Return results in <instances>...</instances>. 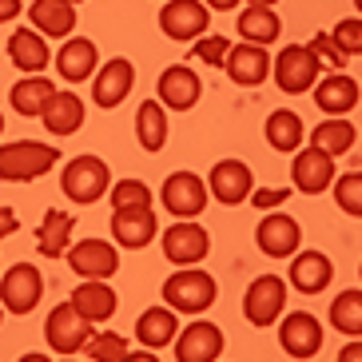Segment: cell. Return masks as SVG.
Instances as JSON below:
<instances>
[{
	"label": "cell",
	"instance_id": "6da1fadb",
	"mask_svg": "<svg viewBox=\"0 0 362 362\" xmlns=\"http://www.w3.org/2000/svg\"><path fill=\"white\" fill-rule=\"evenodd\" d=\"M60 151L40 139H12L0 144V180L4 183H33L56 168Z\"/></svg>",
	"mask_w": 362,
	"mask_h": 362
},
{
	"label": "cell",
	"instance_id": "7a4b0ae2",
	"mask_svg": "<svg viewBox=\"0 0 362 362\" xmlns=\"http://www.w3.org/2000/svg\"><path fill=\"white\" fill-rule=\"evenodd\" d=\"M215 279L199 267H180L175 275L163 283V303H168L175 315H203V310L215 303Z\"/></svg>",
	"mask_w": 362,
	"mask_h": 362
},
{
	"label": "cell",
	"instance_id": "3957f363",
	"mask_svg": "<svg viewBox=\"0 0 362 362\" xmlns=\"http://www.w3.org/2000/svg\"><path fill=\"white\" fill-rule=\"evenodd\" d=\"M107 183H112V175H107V163L100 160V156H76V160H68V168L60 171V192L72 203H80V207L96 203L100 195L107 192Z\"/></svg>",
	"mask_w": 362,
	"mask_h": 362
},
{
	"label": "cell",
	"instance_id": "277c9868",
	"mask_svg": "<svg viewBox=\"0 0 362 362\" xmlns=\"http://www.w3.org/2000/svg\"><path fill=\"white\" fill-rule=\"evenodd\" d=\"M44 295V275L36 263H12L0 275V307L8 315H33Z\"/></svg>",
	"mask_w": 362,
	"mask_h": 362
},
{
	"label": "cell",
	"instance_id": "5b68a950",
	"mask_svg": "<svg viewBox=\"0 0 362 362\" xmlns=\"http://www.w3.org/2000/svg\"><path fill=\"white\" fill-rule=\"evenodd\" d=\"M319 60L310 56L307 44H287L283 52L271 60V76H275L279 92H287V96H298V92H310L315 80H319Z\"/></svg>",
	"mask_w": 362,
	"mask_h": 362
},
{
	"label": "cell",
	"instance_id": "8992f818",
	"mask_svg": "<svg viewBox=\"0 0 362 362\" xmlns=\"http://www.w3.org/2000/svg\"><path fill=\"white\" fill-rule=\"evenodd\" d=\"M92 327L96 322H88L72 303H60L44 319V339H48V346L56 354H80L88 346V339H92Z\"/></svg>",
	"mask_w": 362,
	"mask_h": 362
},
{
	"label": "cell",
	"instance_id": "52a82bcc",
	"mask_svg": "<svg viewBox=\"0 0 362 362\" xmlns=\"http://www.w3.org/2000/svg\"><path fill=\"white\" fill-rule=\"evenodd\" d=\"M160 199L168 207V215H175V219H195V215H203L211 192H207V183L195 171H171L160 187Z\"/></svg>",
	"mask_w": 362,
	"mask_h": 362
},
{
	"label": "cell",
	"instance_id": "ba28073f",
	"mask_svg": "<svg viewBox=\"0 0 362 362\" xmlns=\"http://www.w3.org/2000/svg\"><path fill=\"white\" fill-rule=\"evenodd\" d=\"M207 24H211V8L203 4V0H163L160 8V33L168 40H199L207 33Z\"/></svg>",
	"mask_w": 362,
	"mask_h": 362
},
{
	"label": "cell",
	"instance_id": "9c48e42d",
	"mask_svg": "<svg viewBox=\"0 0 362 362\" xmlns=\"http://www.w3.org/2000/svg\"><path fill=\"white\" fill-rule=\"evenodd\" d=\"M163 259L175 267H199L211 251V235L203 223H192V219H183V223H171L163 231Z\"/></svg>",
	"mask_w": 362,
	"mask_h": 362
},
{
	"label": "cell",
	"instance_id": "30bf717a",
	"mask_svg": "<svg viewBox=\"0 0 362 362\" xmlns=\"http://www.w3.org/2000/svg\"><path fill=\"white\" fill-rule=\"evenodd\" d=\"M287 310V283L279 275H263L255 279L251 287H247V298H243V315L251 327H271V322H279V315Z\"/></svg>",
	"mask_w": 362,
	"mask_h": 362
},
{
	"label": "cell",
	"instance_id": "8fae6325",
	"mask_svg": "<svg viewBox=\"0 0 362 362\" xmlns=\"http://www.w3.org/2000/svg\"><path fill=\"white\" fill-rule=\"evenodd\" d=\"M64 259L80 279H112L119 271V251L107 243V239H80V243H68Z\"/></svg>",
	"mask_w": 362,
	"mask_h": 362
},
{
	"label": "cell",
	"instance_id": "7c38bea8",
	"mask_svg": "<svg viewBox=\"0 0 362 362\" xmlns=\"http://www.w3.org/2000/svg\"><path fill=\"white\" fill-rule=\"evenodd\" d=\"M203 96V80L195 68L187 64H171L160 72V84H156V100L171 112H192Z\"/></svg>",
	"mask_w": 362,
	"mask_h": 362
},
{
	"label": "cell",
	"instance_id": "4fadbf2b",
	"mask_svg": "<svg viewBox=\"0 0 362 362\" xmlns=\"http://www.w3.org/2000/svg\"><path fill=\"white\" fill-rule=\"evenodd\" d=\"M255 243L271 259H291L303 243V227H298V219H291L283 211H263V223L255 227Z\"/></svg>",
	"mask_w": 362,
	"mask_h": 362
},
{
	"label": "cell",
	"instance_id": "5bb4252c",
	"mask_svg": "<svg viewBox=\"0 0 362 362\" xmlns=\"http://www.w3.org/2000/svg\"><path fill=\"white\" fill-rule=\"evenodd\" d=\"M283 319V315H279ZM279 346L287 351V358H315L322 351V327L315 315L307 310H295L279 322Z\"/></svg>",
	"mask_w": 362,
	"mask_h": 362
},
{
	"label": "cell",
	"instance_id": "9a60e30c",
	"mask_svg": "<svg viewBox=\"0 0 362 362\" xmlns=\"http://www.w3.org/2000/svg\"><path fill=\"white\" fill-rule=\"evenodd\" d=\"M207 192L223 207H239V203H247V195L255 192V175H251V168L243 160H219L211 168V175H207Z\"/></svg>",
	"mask_w": 362,
	"mask_h": 362
},
{
	"label": "cell",
	"instance_id": "2e32d148",
	"mask_svg": "<svg viewBox=\"0 0 362 362\" xmlns=\"http://www.w3.org/2000/svg\"><path fill=\"white\" fill-rule=\"evenodd\" d=\"M112 235L124 251H144L160 235V219L151 207H119L112 211Z\"/></svg>",
	"mask_w": 362,
	"mask_h": 362
},
{
	"label": "cell",
	"instance_id": "e0dca14e",
	"mask_svg": "<svg viewBox=\"0 0 362 362\" xmlns=\"http://www.w3.org/2000/svg\"><path fill=\"white\" fill-rule=\"evenodd\" d=\"M223 72L239 88H259L271 76V56L259 44H231L223 56Z\"/></svg>",
	"mask_w": 362,
	"mask_h": 362
},
{
	"label": "cell",
	"instance_id": "ac0fdd59",
	"mask_svg": "<svg viewBox=\"0 0 362 362\" xmlns=\"http://www.w3.org/2000/svg\"><path fill=\"white\" fill-rule=\"evenodd\" d=\"M334 180V160L319 148H298L291 160V183L303 195H322Z\"/></svg>",
	"mask_w": 362,
	"mask_h": 362
},
{
	"label": "cell",
	"instance_id": "d6986e66",
	"mask_svg": "<svg viewBox=\"0 0 362 362\" xmlns=\"http://www.w3.org/2000/svg\"><path fill=\"white\" fill-rule=\"evenodd\" d=\"M171 342H175V358L180 362H215L223 354V330L207 319L192 322V327L180 330Z\"/></svg>",
	"mask_w": 362,
	"mask_h": 362
},
{
	"label": "cell",
	"instance_id": "ffe728a7",
	"mask_svg": "<svg viewBox=\"0 0 362 362\" xmlns=\"http://www.w3.org/2000/svg\"><path fill=\"white\" fill-rule=\"evenodd\" d=\"M132 84H136V68H132V60L116 56V60H107V64L96 68V80H92V100H96L100 107H119L124 100H128Z\"/></svg>",
	"mask_w": 362,
	"mask_h": 362
},
{
	"label": "cell",
	"instance_id": "44dd1931",
	"mask_svg": "<svg viewBox=\"0 0 362 362\" xmlns=\"http://www.w3.org/2000/svg\"><path fill=\"white\" fill-rule=\"evenodd\" d=\"M8 60L24 76H44V68L52 64V52H48V40L36 28H16L8 36Z\"/></svg>",
	"mask_w": 362,
	"mask_h": 362
},
{
	"label": "cell",
	"instance_id": "7402d4cb",
	"mask_svg": "<svg viewBox=\"0 0 362 362\" xmlns=\"http://www.w3.org/2000/svg\"><path fill=\"white\" fill-rule=\"evenodd\" d=\"M100 68V52H96V44L84 40V36H68L64 48L56 52V72L64 76L68 84H84V80H92Z\"/></svg>",
	"mask_w": 362,
	"mask_h": 362
},
{
	"label": "cell",
	"instance_id": "603a6c76",
	"mask_svg": "<svg viewBox=\"0 0 362 362\" xmlns=\"http://www.w3.org/2000/svg\"><path fill=\"white\" fill-rule=\"evenodd\" d=\"M315 104L322 116H346L358 107V84L346 72H330L327 80H315Z\"/></svg>",
	"mask_w": 362,
	"mask_h": 362
},
{
	"label": "cell",
	"instance_id": "cb8c5ba5",
	"mask_svg": "<svg viewBox=\"0 0 362 362\" xmlns=\"http://www.w3.org/2000/svg\"><path fill=\"white\" fill-rule=\"evenodd\" d=\"M334 279V263L322 251H298L291 255V287L303 295H319L322 287H330Z\"/></svg>",
	"mask_w": 362,
	"mask_h": 362
},
{
	"label": "cell",
	"instance_id": "d4e9b609",
	"mask_svg": "<svg viewBox=\"0 0 362 362\" xmlns=\"http://www.w3.org/2000/svg\"><path fill=\"white\" fill-rule=\"evenodd\" d=\"M28 21H33L36 33H44V40L48 36L68 40L76 33V4H68V0H36L28 8Z\"/></svg>",
	"mask_w": 362,
	"mask_h": 362
},
{
	"label": "cell",
	"instance_id": "484cf974",
	"mask_svg": "<svg viewBox=\"0 0 362 362\" xmlns=\"http://www.w3.org/2000/svg\"><path fill=\"white\" fill-rule=\"evenodd\" d=\"M80 315H84L88 322H104V319H112L116 315V291L107 287V279H84L80 287L72 291V298H68Z\"/></svg>",
	"mask_w": 362,
	"mask_h": 362
},
{
	"label": "cell",
	"instance_id": "4316f807",
	"mask_svg": "<svg viewBox=\"0 0 362 362\" xmlns=\"http://www.w3.org/2000/svg\"><path fill=\"white\" fill-rule=\"evenodd\" d=\"M180 334V315L163 303V307H148L136 319V339L148 346V351H163L171 346V339Z\"/></svg>",
	"mask_w": 362,
	"mask_h": 362
},
{
	"label": "cell",
	"instance_id": "83f0119b",
	"mask_svg": "<svg viewBox=\"0 0 362 362\" xmlns=\"http://www.w3.org/2000/svg\"><path fill=\"white\" fill-rule=\"evenodd\" d=\"M40 116H44V128L52 132V136H72L84 124V100L76 96V92H52Z\"/></svg>",
	"mask_w": 362,
	"mask_h": 362
},
{
	"label": "cell",
	"instance_id": "f1b7e54d",
	"mask_svg": "<svg viewBox=\"0 0 362 362\" xmlns=\"http://www.w3.org/2000/svg\"><path fill=\"white\" fill-rule=\"evenodd\" d=\"M239 36H243V44H259V48H267V44H275L279 33H283V21H279L275 8H267V4H247L243 12H239Z\"/></svg>",
	"mask_w": 362,
	"mask_h": 362
},
{
	"label": "cell",
	"instance_id": "f546056e",
	"mask_svg": "<svg viewBox=\"0 0 362 362\" xmlns=\"http://www.w3.org/2000/svg\"><path fill=\"white\" fill-rule=\"evenodd\" d=\"M354 139H358V128H354L346 116H327L319 124V128L310 132V148L327 151L330 160H339V156H346V151L354 148Z\"/></svg>",
	"mask_w": 362,
	"mask_h": 362
},
{
	"label": "cell",
	"instance_id": "4dcf8cb0",
	"mask_svg": "<svg viewBox=\"0 0 362 362\" xmlns=\"http://www.w3.org/2000/svg\"><path fill=\"white\" fill-rule=\"evenodd\" d=\"M72 215L60 211V207H48L44 211V223L36 227V247H40V255L44 259H56V255H64L68 243H72Z\"/></svg>",
	"mask_w": 362,
	"mask_h": 362
},
{
	"label": "cell",
	"instance_id": "1f68e13d",
	"mask_svg": "<svg viewBox=\"0 0 362 362\" xmlns=\"http://www.w3.org/2000/svg\"><path fill=\"white\" fill-rule=\"evenodd\" d=\"M168 107L160 104V100H144L136 112V139L144 151H163V144H168Z\"/></svg>",
	"mask_w": 362,
	"mask_h": 362
},
{
	"label": "cell",
	"instance_id": "d6a6232c",
	"mask_svg": "<svg viewBox=\"0 0 362 362\" xmlns=\"http://www.w3.org/2000/svg\"><path fill=\"white\" fill-rule=\"evenodd\" d=\"M303 119H298V112H291V107H279V112H271L267 116V124H263V136H267V144L275 151H298L303 148Z\"/></svg>",
	"mask_w": 362,
	"mask_h": 362
},
{
	"label": "cell",
	"instance_id": "836d02e7",
	"mask_svg": "<svg viewBox=\"0 0 362 362\" xmlns=\"http://www.w3.org/2000/svg\"><path fill=\"white\" fill-rule=\"evenodd\" d=\"M52 92H56V88H52V80H48V76H24L21 84H12V92H8L12 112H16V116H24V119L40 116Z\"/></svg>",
	"mask_w": 362,
	"mask_h": 362
},
{
	"label": "cell",
	"instance_id": "e575fe53",
	"mask_svg": "<svg viewBox=\"0 0 362 362\" xmlns=\"http://www.w3.org/2000/svg\"><path fill=\"white\" fill-rule=\"evenodd\" d=\"M330 327L342 330L346 339H358L362 334V291L358 287L342 291V295L330 303Z\"/></svg>",
	"mask_w": 362,
	"mask_h": 362
},
{
	"label": "cell",
	"instance_id": "d590c367",
	"mask_svg": "<svg viewBox=\"0 0 362 362\" xmlns=\"http://www.w3.org/2000/svg\"><path fill=\"white\" fill-rule=\"evenodd\" d=\"M334 203H339L342 211L358 219L362 215V171H346V175H334Z\"/></svg>",
	"mask_w": 362,
	"mask_h": 362
},
{
	"label": "cell",
	"instance_id": "8d00e7d4",
	"mask_svg": "<svg viewBox=\"0 0 362 362\" xmlns=\"http://www.w3.org/2000/svg\"><path fill=\"white\" fill-rule=\"evenodd\" d=\"M84 354L88 358H96V362H124L128 358V342L119 339V334H92L88 339V346H84Z\"/></svg>",
	"mask_w": 362,
	"mask_h": 362
},
{
	"label": "cell",
	"instance_id": "74e56055",
	"mask_svg": "<svg viewBox=\"0 0 362 362\" xmlns=\"http://www.w3.org/2000/svg\"><path fill=\"white\" fill-rule=\"evenodd\" d=\"M107 195H112V211H119V207H151V192L144 180H119Z\"/></svg>",
	"mask_w": 362,
	"mask_h": 362
},
{
	"label": "cell",
	"instance_id": "f35d334b",
	"mask_svg": "<svg viewBox=\"0 0 362 362\" xmlns=\"http://www.w3.org/2000/svg\"><path fill=\"white\" fill-rule=\"evenodd\" d=\"M327 36L334 40V48H339V52L346 56V60L362 52V21H358V16H346V21H339Z\"/></svg>",
	"mask_w": 362,
	"mask_h": 362
},
{
	"label": "cell",
	"instance_id": "ab89813d",
	"mask_svg": "<svg viewBox=\"0 0 362 362\" xmlns=\"http://www.w3.org/2000/svg\"><path fill=\"white\" fill-rule=\"evenodd\" d=\"M307 48H310V56L319 60V68H327V72H342V64H346V56L334 48V40H330L327 33H315Z\"/></svg>",
	"mask_w": 362,
	"mask_h": 362
},
{
	"label": "cell",
	"instance_id": "60d3db41",
	"mask_svg": "<svg viewBox=\"0 0 362 362\" xmlns=\"http://www.w3.org/2000/svg\"><path fill=\"white\" fill-rule=\"evenodd\" d=\"M227 48H231L227 36H199V40L192 44V56H195V60H203V64H211V68H223Z\"/></svg>",
	"mask_w": 362,
	"mask_h": 362
},
{
	"label": "cell",
	"instance_id": "b9f144b4",
	"mask_svg": "<svg viewBox=\"0 0 362 362\" xmlns=\"http://www.w3.org/2000/svg\"><path fill=\"white\" fill-rule=\"evenodd\" d=\"M287 187H263V192H251L247 199L255 203L259 211H271V207H279V203H287Z\"/></svg>",
	"mask_w": 362,
	"mask_h": 362
},
{
	"label": "cell",
	"instance_id": "7bdbcfd3",
	"mask_svg": "<svg viewBox=\"0 0 362 362\" xmlns=\"http://www.w3.org/2000/svg\"><path fill=\"white\" fill-rule=\"evenodd\" d=\"M21 227V219H16V211L12 207H0V239H8L12 231Z\"/></svg>",
	"mask_w": 362,
	"mask_h": 362
},
{
	"label": "cell",
	"instance_id": "ee69618b",
	"mask_svg": "<svg viewBox=\"0 0 362 362\" xmlns=\"http://www.w3.org/2000/svg\"><path fill=\"white\" fill-rule=\"evenodd\" d=\"M21 16V0H0V24H8Z\"/></svg>",
	"mask_w": 362,
	"mask_h": 362
},
{
	"label": "cell",
	"instance_id": "f6af8a7d",
	"mask_svg": "<svg viewBox=\"0 0 362 362\" xmlns=\"http://www.w3.org/2000/svg\"><path fill=\"white\" fill-rule=\"evenodd\" d=\"M339 358H342V362H358V358H362V342H358V339H351L346 346H342Z\"/></svg>",
	"mask_w": 362,
	"mask_h": 362
},
{
	"label": "cell",
	"instance_id": "bcb514c9",
	"mask_svg": "<svg viewBox=\"0 0 362 362\" xmlns=\"http://www.w3.org/2000/svg\"><path fill=\"white\" fill-rule=\"evenodd\" d=\"M207 8H215V12H231L235 4H243V0H203Z\"/></svg>",
	"mask_w": 362,
	"mask_h": 362
},
{
	"label": "cell",
	"instance_id": "7dc6e473",
	"mask_svg": "<svg viewBox=\"0 0 362 362\" xmlns=\"http://www.w3.org/2000/svg\"><path fill=\"white\" fill-rule=\"evenodd\" d=\"M247 4H267V8H275V0H247Z\"/></svg>",
	"mask_w": 362,
	"mask_h": 362
},
{
	"label": "cell",
	"instance_id": "c3c4849f",
	"mask_svg": "<svg viewBox=\"0 0 362 362\" xmlns=\"http://www.w3.org/2000/svg\"><path fill=\"white\" fill-rule=\"evenodd\" d=\"M0 322H4V307H0Z\"/></svg>",
	"mask_w": 362,
	"mask_h": 362
},
{
	"label": "cell",
	"instance_id": "681fc988",
	"mask_svg": "<svg viewBox=\"0 0 362 362\" xmlns=\"http://www.w3.org/2000/svg\"><path fill=\"white\" fill-rule=\"evenodd\" d=\"M0 132H4V116H0Z\"/></svg>",
	"mask_w": 362,
	"mask_h": 362
},
{
	"label": "cell",
	"instance_id": "f907efd6",
	"mask_svg": "<svg viewBox=\"0 0 362 362\" xmlns=\"http://www.w3.org/2000/svg\"><path fill=\"white\" fill-rule=\"evenodd\" d=\"M68 4H80V0H68Z\"/></svg>",
	"mask_w": 362,
	"mask_h": 362
}]
</instances>
